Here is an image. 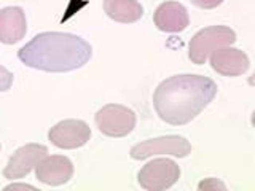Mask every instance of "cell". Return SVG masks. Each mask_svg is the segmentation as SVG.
I'll use <instances>...</instances> for the list:
<instances>
[{
	"instance_id": "obj_1",
	"label": "cell",
	"mask_w": 255,
	"mask_h": 191,
	"mask_svg": "<svg viewBox=\"0 0 255 191\" xmlns=\"http://www.w3.org/2000/svg\"><path fill=\"white\" fill-rule=\"evenodd\" d=\"M217 94V85L203 75H175L164 80L153 94L158 116L172 126L195 119Z\"/></svg>"
},
{
	"instance_id": "obj_2",
	"label": "cell",
	"mask_w": 255,
	"mask_h": 191,
	"mask_svg": "<svg viewBox=\"0 0 255 191\" xmlns=\"http://www.w3.org/2000/svg\"><path fill=\"white\" fill-rule=\"evenodd\" d=\"M27 67L45 72H70L91 58V46L82 37L66 32H43L18 51Z\"/></svg>"
},
{
	"instance_id": "obj_3",
	"label": "cell",
	"mask_w": 255,
	"mask_h": 191,
	"mask_svg": "<svg viewBox=\"0 0 255 191\" xmlns=\"http://www.w3.org/2000/svg\"><path fill=\"white\" fill-rule=\"evenodd\" d=\"M236 42L235 30L227 26H211L203 30L190 40L188 56L193 64H204L207 58L219 48L231 46Z\"/></svg>"
},
{
	"instance_id": "obj_4",
	"label": "cell",
	"mask_w": 255,
	"mask_h": 191,
	"mask_svg": "<svg viewBox=\"0 0 255 191\" xmlns=\"http://www.w3.org/2000/svg\"><path fill=\"white\" fill-rule=\"evenodd\" d=\"M96 124L109 137H125L135 126V113L125 105L109 103L96 113Z\"/></svg>"
},
{
	"instance_id": "obj_5",
	"label": "cell",
	"mask_w": 255,
	"mask_h": 191,
	"mask_svg": "<svg viewBox=\"0 0 255 191\" xmlns=\"http://www.w3.org/2000/svg\"><path fill=\"white\" fill-rule=\"evenodd\" d=\"M180 177V167L172 159H153L140 169L137 180L142 188L150 191H161L172 187Z\"/></svg>"
},
{
	"instance_id": "obj_6",
	"label": "cell",
	"mask_w": 255,
	"mask_h": 191,
	"mask_svg": "<svg viewBox=\"0 0 255 191\" xmlns=\"http://www.w3.org/2000/svg\"><path fill=\"white\" fill-rule=\"evenodd\" d=\"M191 145L187 139L180 135H164V137L150 139L140 142L131 148V158L134 159H145L153 155H172L179 158H185L190 155Z\"/></svg>"
},
{
	"instance_id": "obj_7",
	"label": "cell",
	"mask_w": 255,
	"mask_h": 191,
	"mask_svg": "<svg viewBox=\"0 0 255 191\" xmlns=\"http://www.w3.org/2000/svg\"><path fill=\"white\" fill-rule=\"evenodd\" d=\"M53 145L64 150L83 147L91 137V129L82 119H64L48 132Z\"/></svg>"
},
{
	"instance_id": "obj_8",
	"label": "cell",
	"mask_w": 255,
	"mask_h": 191,
	"mask_svg": "<svg viewBox=\"0 0 255 191\" xmlns=\"http://www.w3.org/2000/svg\"><path fill=\"white\" fill-rule=\"evenodd\" d=\"M46 153L48 148L45 145H40V143H29V145L21 147L10 158V161L3 169V175L11 180L24 177L42 161Z\"/></svg>"
},
{
	"instance_id": "obj_9",
	"label": "cell",
	"mask_w": 255,
	"mask_h": 191,
	"mask_svg": "<svg viewBox=\"0 0 255 191\" xmlns=\"http://www.w3.org/2000/svg\"><path fill=\"white\" fill-rule=\"evenodd\" d=\"M35 175L45 185H62V183H67L72 179L74 166H72L70 159L66 156H45L35 166Z\"/></svg>"
},
{
	"instance_id": "obj_10",
	"label": "cell",
	"mask_w": 255,
	"mask_h": 191,
	"mask_svg": "<svg viewBox=\"0 0 255 191\" xmlns=\"http://www.w3.org/2000/svg\"><path fill=\"white\" fill-rule=\"evenodd\" d=\"M211 66L220 75L238 77L249 69V58L241 50L231 46H223L215 50L211 56Z\"/></svg>"
},
{
	"instance_id": "obj_11",
	"label": "cell",
	"mask_w": 255,
	"mask_h": 191,
	"mask_svg": "<svg viewBox=\"0 0 255 191\" xmlns=\"http://www.w3.org/2000/svg\"><path fill=\"white\" fill-rule=\"evenodd\" d=\"M190 18L187 8L179 2H164L155 11V26L167 32V34H177L188 27Z\"/></svg>"
},
{
	"instance_id": "obj_12",
	"label": "cell",
	"mask_w": 255,
	"mask_h": 191,
	"mask_svg": "<svg viewBox=\"0 0 255 191\" xmlns=\"http://www.w3.org/2000/svg\"><path fill=\"white\" fill-rule=\"evenodd\" d=\"M27 32L26 14L19 6H6L0 10V42L18 43Z\"/></svg>"
},
{
	"instance_id": "obj_13",
	"label": "cell",
	"mask_w": 255,
	"mask_h": 191,
	"mask_svg": "<svg viewBox=\"0 0 255 191\" xmlns=\"http://www.w3.org/2000/svg\"><path fill=\"white\" fill-rule=\"evenodd\" d=\"M104 11L117 22H135L142 18L143 8L137 0H104Z\"/></svg>"
},
{
	"instance_id": "obj_14",
	"label": "cell",
	"mask_w": 255,
	"mask_h": 191,
	"mask_svg": "<svg viewBox=\"0 0 255 191\" xmlns=\"http://www.w3.org/2000/svg\"><path fill=\"white\" fill-rule=\"evenodd\" d=\"M13 85V74L3 66H0V91H8Z\"/></svg>"
},
{
	"instance_id": "obj_15",
	"label": "cell",
	"mask_w": 255,
	"mask_h": 191,
	"mask_svg": "<svg viewBox=\"0 0 255 191\" xmlns=\"http://www.w3.org/2000/svg\"><path fill=\"white\" fill-rule=\"evenodd\" d=\"M199 190H212V191H215V190H220V191H225L227 188H225V185L220 182V180H217V179H207V180H204V182H201L199 183V187H198Z\"/></svg>"
},
{
	"instance_id": "obj_16",
	"label": "cell",
	"mask_w": 255,
	"mask_h": 191,
	"mask_svg": "<svg viewBox=\"0 0 255 191\" xmlns=\"http://www.w3.org/2000/svg\"><path fill=\"white\" fill-rule=\"evenodd\" d=\"M190 2L199 8H215V6H219L223 0H190Z\"/></svg>"
},
{
	"instance_id": "obj_17",
	"label": "cell",
	"mask_w": 255,
	"mask_h": 191,
	"mask_svg": "<svg viewBox=\"0 0 255 191\" xmlns=\"http://www.w3.org/2000/svg\"><path fill=\"white\" fill-rule=\"evenodd\" d=\"M6 191H10V190H32L34 191L35 190V187H32V185H24V183H18V185H8L6 188H5Z\"/></svg>"
}]
</instances>
